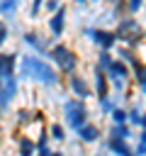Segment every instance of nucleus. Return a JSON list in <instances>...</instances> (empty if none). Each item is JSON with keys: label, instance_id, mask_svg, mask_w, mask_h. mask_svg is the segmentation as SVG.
Returning a JSON list of instances; mask_svg holds the SVG:
<instances>
[{"label": "nucleus", "instance_id": "nucleus-1", "mask_svg": "<svg viewBox=\"0 0 146 156\" xmlns=\"http://www.w3.org/2000/svg\"><path fill=\"white\" fill-rule=\"evenodd\" d=\"M17 76H19V80H29V83L46 88V90L63 85V76L54 68V63L46 56H36V54H29V51L19 54Z\"/></svg>", "mask_w": 146, "mask_h": 156}, {"label": "nucleus", "instance_id": "nucleus-2", "mask_svg": "<svg viewBox=\"0 0 146 156\" xmlns=\"http://www.w3.org/2000/svg\"><path fill=\"white\" fill-rule=\"evenodd\" d=\"M46 58L54 63V68H56L63 78L71 76V73H75V71H80V54H78L68 41H63V39L51 44Z\"/></svg>", "mask_w": 146, "mask_h": 156}, {"label": "nucleus", "instance_id": "nucleus-3", "mask_svg": "<svg viewBox=\"0 0 146 156\" xmlns=\"http://www.w3.org/2000/svg\"><path fill=\"white\" fill-rule=\"evenodd\" d=\"M61 119L66 124L68 132H78L85 122H90V107L88 100H78V98H63L61 100Z\"/></svg>", "mask_w": 146, "mask_h": 156}, {"label": "nucleus", "instance_id": "nucleus-4", "mask_svg": "<svg viewBox=\"0 0 146 156\" xmlns=\"http://www.w3.org/2000/svg\"><path fill=\"white\" fill-rule=\"evenodd\" d=\"M114 34H117V44H127V46H139L144 41V24L136 20V15H124L114 22Z\"/></svg>", "mask_w": 146, "mask_h": 156}, {"label": "nucleus", "instance_id": "nucleus-5", "mask_svg": "<svg viewBox=\"0 0 146 156\" xmlns=\"http://www.w3.org/2000/svg\"><path fill=\"white\" fill-rule=\"evenodd\" d=\"M80 37H85L97 51H112L117 46L114 29L105 27V24H85V27H80Z\"/></svg>", "mask_w": 146, "mask_h": 156}, {"label": "nucleus", "instance_id": "nucleus-6", "mask_svg": "<svg viewBox=\"0 0 146 156\" xmlns=\"http://www.w3.org/2000/svg\"><path fill=\"white\" fill-rule=\"evenodd\" d=\"M19 41L29 54H36V56H46L51 44H54V39L49 34H41L39 29H24L19 34Z\"/></svg>", "mask_w": 146, "mask_h": 156}, {"label": "nucleus", "instance_id": "nucleus-7", "mask_svg": "<svg viewBox=\"0 0 146 156\" xmlns=\"http://www.w3.org/2000/svg\"><path fill=\"white\" fill-rule=\"evenodd\" d=\"M63 85H66V90H68L71 98H78V100H90V98H95V95H92V85H90V76H85V73H80V71L66 76V78H63Z\"/></svg>", "mask_w": 146, "mask_h": 156}, {"label": "nucleus", "instance_id": "nucleus-8", "mask_svg": "<svg viewBox=\"0 0 146 156\" xmlns=\"http://www.w3.org/2000/svg\"><path fill=\"white\" fill-rule=\"evenodd\" d=\"M66 27H68V5L63 2L54 15H46V32L54 41H61L66 34Z\"/></svg>", "mask_w": 146, "mask_h": 156}, {"label": "nucleus", "instance_id": "nucleus-9", "mask_svg": "<svg viewBox=\"0 0 146 156\" xmlns=\"http://www.w3.org/2000/svg\"><path fill=\"white\" fill-rule=\"evenodd\" d=\"M90 85H92V95H95V98H107V95L112 93L107 73H105V71H100L95 63L90 66Z\"/></svg>", "mask_w": 146, "mask_h": 156}, {"label": "nucleus", "instance_id": "nucleus-10", "mask_svg": "<svg viewBox=\"0 0 146 156\" xmlns=\"http://www.w3.org/2000/svg\"><path fill=\"white\" fill-rule=\"evenodd\" d=\"M75 136H78V144L90 146V144H97V141L105 136V132H102V127H100V124H95V122L90 119V122H85V124L75 132Z\"/></svg>", "mask_w": 146, "mask_h": 156}, {"label": "nucleus", "instance_id": "nucleus-11", "mask_svg": "<svg viewBox=\"0 0 146 156\" xmlns=\"http://www.w3.org/2000/svg\"><path fill=\"white\" fill-rule=\"evenodd\" d=\"M17 63H19V51H7L0 49V80L17 76Z\"/></svg>", "mask_w": 146, "mask_h": 156}, {"label": "nucleus", "instance_id": "nucleus-12", "mask_svg": "<svg viewBox=\"0 0 146 156\" xmlns=\"http://www.w3.org/2000/svg\"><path fill=\"white\" fill-rule=\"evenodd\" d=\"M105 149L109 151V156H134V146L127 139H114V136H105Z\"/></svg>", "mask_w": 146, "mask_h": 156}, {"label": "nucleus", "instance_id": "nucleus-13", "mask_svg": "<svg viewBox=\"0 0 146 156\" xmlns=\"http://www.w3.org/2000/svg\"><path fill=\"white\" fill-rule=\"evenodd\" d=\"M112 54H114V58H119V61H124L127 66H131V68H136L141 61L136 58V49L134 46H127V44H117L114 49H112Z\"/></svg>", "mask_w": 146, "mask_h": 156}, {"label": "nucleus", "instance_id": "nucleus-14", "mask_svg": "<svg viewBox=\"0 0 146 156\" xmlns=\"http://www.w3.org/2000/svg\"><path fill=\"white\" fill-rule=\"evenodd\" d=\"M34 154H36V141L19 132L15 136V156H34Z\"/></svg>", "mask_w": 146, "mask_h": 156}, {"label": "nucleus", "instance_id": "nucleus-15", "mask_svg": "<svg viewBox=\"0 0 146 156\" xmlns=\"http://www.w3.org/2000/svg\"><path fill=\"white\" fill-rule=\"evenodd\" d=\"M46 132H49V139H51V144H66L68 141V129H66V124L63 122H49L46 124Z\"/></svg>", "mask_w": 146, "mask_h": 156}, {"label": "nucleus", "instance_id": "nucleus-16", "mask_svg": "<svg viewBox=\"0 0 146 156\" xmlns=\"http://www.w3.org/2000/svg\"><path fill=\"white\" fill-rule=\"evenodd\" d=\"M131 88H136L146 98V61H141L136 68H131Z\"/></svg>", "mask_w": 146, "mask_h": 156}, {"label": "nucleus", "instance_id": "nucleus-17", "mask_svg": "<svg viewBox=\"0 0 146 156\" xmlns=\"http://www.w3.org/2000/svg\"><path fill=\"white\" fill-rule=\"evenodd\" d=\"M105 136H114V139H127V141H131L136 134H134V127H131V124H109V129H107Z\"/></svg>", "mask_w": 146, "mask_h": 156}, {"label": "nucleus", "instance_id": "nucleus-18", "mask_svg": "<svg viewBox=\"0 0 146 156\" xmlns=\"http://www.w3.org/2000/svg\"><path fill=\"white\" fill-rule=\"evenodd\" d=\"M22 7V0H0V17L2 20H15Z\"/></svg>", "mask_w": 146, "mask_h": 156}, {"label": "nucleus", "instance_id": "nucleus-19", "mask_svg": "<svg viewBox=\"0 0 146 156\" xmlns=\"http://www.w3.org/2000/svg\"><path fill=\"white\" fill-rule=\"evenodd\" d=\"M141 115H144V107H141L139 102H131V105L127 107V124H131L134 129H139V124H141Z\"/></svg>", "mask_w": 146, "mask_h": 156}, {"label": "nucleus", "instance_id": "nucleus-20", "mask_svg": "<svg viewBox=\"0 0 146 156\" xmlns=\"http://www.w3.org/2000/svg\"><path fill=\"white\" fill-rule=\"evenodd\" d=\"M112 61H114V54H112V51H97L92 63H95L100 71H105V73H107V68L112 66Z\"/></svg>", "mask_w": 146, "mask_h": 156}, {"label": "nucleus", "instance_id": "nucleus-21", "mask_svg": "<svg viewBox=\"0 0 146 156\" xmlns=\"http://www.w3.org/2000/svg\"><path fill=\"white\" fill-rule=\"evenodd\" d=\"M34 115H36V112H34L32 107H19V110H15V124L22 129L27 122H32V119H34Z\"/></svg>", "mask_w": 146, "mask_h": 156}, {"label": "nucleus", "instance_id": "nucleus-22", "mask_svg": "<svg viewBox=\"0 0 146 156\" xmlns=\"http://www.w3.org/2000/svg\"><path fill=\"white\" fill-rule=\"evenodd\" d=\"M95 100H97V112H100L102 117H109V112L117 107V102H114L112 95H107V98H95Z\"/></svg>", "mask_w": 146, "mask_h": 156}, {"label": "nucleus", "instance_id": "nucleus-23", "mask_svg": "<svg viewBox=\"0 0 146 156\" xmlns=\"http://www.w3.org/2000/svg\"><path fill=\"white\" fill-rule=\"evenodd\" d=\"M131 146H134V156H146V129H136Z\"/></svg>", "mask_w": 146, "mask_h": 156}, {"label": "nucleus", "instance_id": "nucleus-24", "mask_svg": "<svg viewBox=\"0 0 146 156\" xmlns=\"http://www.w3.org/2000/svg\"><path fill=\"white\" fill-rule=\"evenodd\" d=\"M109 124H127V107L124 105H117L109 112Z\"/></svg>", "mask_w": 146, "mask_h": 156}, {"label": "nucleus", "instance_id": "nucleus-25", "mask_svg": "<svg viewBox=\"0 0 146 156\" xmlns=\"http://www.w3.org/2000/svg\"><path fill=\"white\" fill-rule=\"evenodd\" d=\"M44 12V0H29V22H36Z\"/></svg>", "mask_w": 146, "mask_h": 156}, {"label": "nucleus", "instance_id": "nucleus-26", "mask_svg": "<svg viewBox=\"0 0 146 156\" xmlns=\"http://www.w3.org/2000/svg\"><path fill=\"white\" fill-rule=\"evenodd\" d=\"M124 5H127V15H139L146 7V0H124Z\"/></svg>", "mask_w": 146, "mask_h": 156}, {"label": "nucleus", "instance_id": "nucleus-27", "mask_svg": "<svg viewBox=\"0 0 146 156\" xmlns=\"http://www.w3.org/2000/svg\"><path fill=\"white\" fill-rule=\"evenodd\" d=\"M7 41H10V22L0 17V49H5Z\"/></svg>", "mask_w": 146, "mask_h": 156}, {"label": "nucleus", "instance_id": "nucleus-28", "mask_svg": "<svg viewBox=\"0 0 146 156\" xmlns=\"http://www.w3.org/2000/svg\"><path fill=\"white\" fill-rule=\"evenodd\" d=\"M61 5H63V0H44V12L46 15H54Z\"/></svg>", "mask_w": 146, "mask_h": 156}, {"label": "nucleus", "instance_id": "nucleus-29", "mask_svg": "<svg viewBox=\"0 0 146 156\" xmlns=\"http://www.w3.org/2000/svg\"><path fill=\"white\" fill-rule=\"evenodd\" d=\"M49 156H68V154H66L63 149H51V154H49Z\"/></svg>", "mask_w": 146, "mask_h": 156}, {"label": "nucleus", "instance_id": "nucleus-30", "mask_svg": "<svg viewBox=\"0 0 146 156\" xmlns=\"http://www.w3.org/2000/svg\"><path fill=\"white\" fill-rule=\"evenodd\" d=\"M75 7H85V5H90V0H71Z\"/></svg>", "mask_w": 146, "mask_h": 156}, {"label": "nucleus", "instance_id": "nucleus-31", "mask_svg": "<svg viewBox=\"0 0 146 156\" xmlns=\"http://www.w3.org/2000/svg\"><path fill=\"white\" fill-rule=\"evenodd\" d=\"M139 129H146V110H144V115H141V124H139Z\"/></svg>", "mask_w": 146, "mask_h": 156}, {"label": "nucleus", "instance_id": "nucleus-32", "mask_svg": "<svg viewBox=\"0 0 146 156\" xmlns=\"http://www.w3.org/2000/svg\"><path fill=\"white\" fill-rule=\"evenodd\" d=\"M90 156H109V151L105 149V151H95V154H90Z\"/></svg>", "mask_w": 146, "mask_h": 156}, {"label": "nucleus", "instance_id": "nucleus-33", "mask_svg": "<svg viewBox=\"0 0 146 156\" xmlns=\"http://www.w3.org/2000/svg\"><path fill=\"white\" fill-rule=\"evenodd\" d=\"M90 5H105V0H90Z\"/></svg>", "mask_w": 146, "mask_h": 156}, {"label": "nucleus", "instance_id": "nucleus-34", "mask_svg": "<svg viewBox=\"0 0 146 156\" xmlns=\"http://www.w3.org/2000/svg\"><path fill=\"white\" fill-rule=\"evenodd\" d=\"M144 44H146V27H144Z\"/></svg>", "mask_w": 146, "mask_h": 156}]
</instances>
